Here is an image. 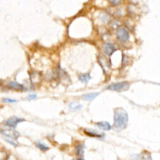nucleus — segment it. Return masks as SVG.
<instances>
[{
  "label": "nucleus",
  "instance_id": "nucleus-1",
  "mask_svg": "<svg viewBox=\"0 0 160 160\" xmlns=\"http://www.w3.org/2000/svg\"><path fill=\"white\" fill-rule=\"evenodd\" d=\"M128 123V114L123 108H117L114 112V123L113 127L116 131L125 129Z\"/></svg>",
  "mask_w": 160,
  "mask_h": 160
},
{
  "label": "nucleus",
  "instance_id": "nucleus-2",
  "mask_svg": "<svg viewBox=\"0 0 160 160\" xmlns=\"http://www.w3.org/2000/svg\"><path fill=\"white\" fill-rule=\"evenodd\" d=\"M130 88V84L127 81H123V82H118V83H114L110 84L107 87V89L113 92H121L127 91Z\"/></svg>",
  "mask_w": 160,
  "mask_h": 160
},
{
  "label": "nucleus",
  "instance_id": "nucleus-3",
  "mask_svg": "<svg viewBox=\"0 0 160 160\" xmlns=\"http://www.w3.org/2000/svg\"><path fill=\"white\" fill-rule=\"evenodd\" d=\"M116 38L120 41V42H127V40L129 39L130 35L129 32L127 31V30L124 27H119L117 30H116Z\"/></svg>",
  "mask_w": 160,
  "mask_h": 160
},
{
  "label": "nucleus",
  "instance_id": "nucleus-4",
  "mask_svg": "<svg viewBox=\"0 0 160 160\" xmlns=\"http://www.w3.org/2000/svg\"><path fill=\"white\" fill-rule=\"evenodd\" d=\"M23 121H24V119L13 116V117H10V118H9L8 120H6L5 125H6L7 127H11V128H15V127L17 126L18 123H20V122H23Z\"/></svg>",
  "mask_w": 160,
  "mask_h": 160
},
{
  "label": "nucleus",
  "instance_id": "nucleus-5",
  "mask_svg": "<svg viewBox=\"0 0 160 160\" xmlns=\"http://www.w3.org/2000/svg\"><path fill=\"white\" fill-rule=\"evenodd\" d=\"M0 132H1L4 136L7 137V138H12L13 140H17V139L19 138V135H20L17 131H16V130L12 129L2 130H0Z\"/></svg>",
  "mask_w": 160,
  "mask_h": 160
},
{
  "label": "nucleus",
  "instance_id": "nucleus-6",
  "mask_svg": "<svg viewBox=\"0 0 160 160\" xmlns=\"http://www.w3.org/2000/svg\"><path fill=\"white\" fill-rule=\"evenodd\" d=\"M102 48L104 53L107 55H109V56L112 55L113 53L116 51V48H115L114 45L112 44V43H105V44H103Z\"/></svg>",
  "mask_w": 160,
  "mask_h": 160
},
{
  "label": "nucleus",
  "instance_id": "nucleus-7",
  "mask_svg": "<svg viewBox=\"0 0 160 160\" xmlns=\"http://www.w3.org/2000/svg\"><path fill=\"white\" fill-rule=\"evenodd\" d=\"M7 88H9V89H12V90L15 91H24L26 90L24 86L20 84L17 82H15V81H12V82H9L8 84H7Z\"/></svg>",
  "mask_w": 160,
  "mask_h": 160
},
{
  "label": "nucleus",
  "instance_id": "nucleus-8",
  "mask_svg": "<svg viewBox=\"0 0 160 160\" xmlns=\"http://www.w3.org/2000/svg\"><path fill=\"white\" fill-rule=\"evenodd\" d=\"M95 125L97 127L100 128L102 130H105V131H107V130H110L112 128V126L110 125V123H108L106 121H102V122H98V123H95Z\"/></svg>",
  "mask_w": 160,
  "mask_h": 160
},
{
  "label": "nucleus",
  "instance_id": "nucleus-9",
  "mask_svg": "<svg viewBox=\"0 0 160 160\" xmlns=\"http://www.w3.org/2000/svg\"><path fill=\"white\" fill-rule=\"evenodd\" d=\"M69 108H70V110H72L73 112H77V111H79L82 109V105H81L80 103L77 102H74L70 103Z\"/></svg>",
  "mask_w": 160,
  "mask_h": 160
},
{
  "label": "nucleus",
  "instance_id": "nucleus-10",
  "mask_svg": "<svg viewBox=\"0 0 160 160\" xmlns=\"http://www.w3.org/2000/svg\"><path fill=\"white\" fill-rule=\"evenodd\" d=\"M99 93L98 92H92V93H88V94H84L82 96V99L84 100H86V101H92L93 99H94L96 98L98 95H99Z\"/></svg>",
  "mask_w": 160,
  "mask_h": 160
},
{
  "label": "nucleus",
  "instance_id": "nucleus-11",
  "mask_svg": "<svg viewBox=\"0 0 160 160\" xmlns=\"http://www.w3.org/2000/svg\"><path fill=\"white\" fill-rule=\"evenodd\" d=\"M84 133H85L89 137H92V138H102L103 137L105 136L104 134H98L97 132L94 131V130H84Z\"/></svg>",
  "mask_w": 160,
  "mask_h": 160
},
{
  "label": "nucleus",
  "instance_id": "nucleus-12",
  "mask_svg": "<svg viewBox=\"0 0 160 160\" xmlns=\"http://www.w3.org/2000/svg\"><path fill=\"white\" fill-rule=\"evenodd\" d=\"M135 160H151V157L150 154L148 152H144V153L139 154L135 156Z\"/></svg>",
  "mask_w": 160,
  "mask_h": 160
},
{
  "label": "nucleus",
  "instance_id": "nucleus-13",
  "mask_svg": "<svg viewBox=\"0 0 160 160\" xmlns=\"http://www.w3.org/2000/svg\"><path fill=\"white\" fill-rule=\"evenodd\" d=\"M91 80V75L89 74H82L79 75V81L81 83L88 84V82Z\"/></svg>",
  "mask_w": 160,
  "mask_h": 160
},
{
  "label": "nucleus",
  "instance_id": "nucleus-14",
  "mask_svg": "<svg viewBox=\"0 0 160 160\" xmlns=\"http://www.w3.org/2000/svg\"><path fill=\"white\" fill-rule=\"evenodd\" d=\"M31 81L33 83H37L41 81V76L37 73H33L31 74Z\"/></svg>",
  "mask_w": 160,
  "mask_h": 160
},
{
  "label": "nucleus",
  "instance_id": "nucleus-15",
  "mask_svg": "<svg viewBox=\"0 0 160 160\" xmlns=\"http://www.w3.org/2000/svg\"><path fill=\"white\" fill-rule=\"evenodd\" d=\"M84 145L83 144H78L76 146V153L77 156H83L84 155Z\"/></svg>",
  "mask_w": 160,
  "mask_h": 160
},
{
  "label": "nucleus",
  "instance_id": "nucleus-16",
  "mask_svg": "<svg viewBox=\"0 0 160 160\" xmlns=\"http://www.w3.org/2000/svg\"><path fill=\"white\" fill-rule=\"evenodd\" d=\"M35 145H36V147H37L38 148L40 149V150H42V151H48V149H49V148H48V146H46L45 144H43V143H42V142H40V141H37V142H35Z\"/></svg>",
  "mask_w": 160,
  "mask_h": 160
},
{
  "label": "nucleus",
  "instance_id": "nucleus-17",
  "mask_svg": "<svg viewBox=\"0 0 160 160\" xmlns=\"http://www.w3.org/2000/svg\"><path fill=\"white\" fill-rule=\"evenodd\" d=\"M2 101L4 102H6V103H14V102H17V100H15V99H7V98H5V99H2Z\"/></svg>",
  "mask_w": 160,
  "mask_h": 160
},
{
  "label": "nucleus",
  "instance_id": "nucleus-18",
  "mask_svg": "<svg viewBox=\"0 0 160 160\" xmlns=\"http://www.w3.org/2000/svg\"><path fill=\"white\" fill-rule=\"evenodd\" d=\"M36 98H37V95L35 94H32L27 97V100H34V99H35Z\"/></svg>",
  "mask_w": 160,
  "mask_h": 160
},
{
  "label": "nucleus",
  "instance_id": "nucleus-19",
  "mask_svg": "<svg viewBox=\"0 0 160 160\" xmlns=\"http://www.w3.org/2000/svg\"><path fill=\"white\" fill-rule=\"evenodd\" d=\"M6 141L7 142L9 143V144L13 145V146H17L18 145V144H17V143L14 142V141H13L10 140V139H9V138H6Z\"/></svg>",
  "mask_w": 160,
  "mask_h": 160
},
{
  "label": "nucleus",
  "instance_id": "nucleus-20",
  "mask_svg": "<svg viewBox=\"0 0 160 160\" xmlns=\"http://www.w3.org/2000/svg\"><path fill=\"white\" fill-rule=\"evenodd\" d=\"M110 2L112 5L116 6V5H119L121 2V0H110Z\"/></svg>",
  "mask_w": 160,
  "mask_h": 160
},
{
  "label": "nucleus",
  "instance_id": "nucleus-21",
  "mask_svg": "<svg viewBox=\"0 0 160 160\" xmlns=\"http://www.w3.org/2000/svg\"><path fill=\"white\" fill-rule=\"evenodd\" d=\"M0 160H6V153L3 151H0Z\"/></svg>",
  "mask_w": 160,
  "mask_h": 160
},
{
  "label": "nucleus",
  "instance_id": "nucleus-22",
  "mask_svg": "<svg viewBox=\"0 0 160 160\" xmlns=\"http://www.w3.org/2000/svg\"><path fill=\"white\" fill-rule=\"evenodd\" d=\"M77 160H84L83 158H79V159H77Z\"/></svg>",
  "mask_w": 160,
  "mask_h": 160
}]
</instances>
